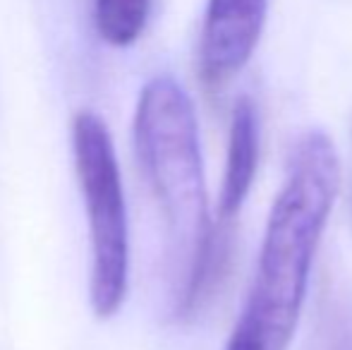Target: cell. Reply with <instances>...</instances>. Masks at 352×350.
<instances>
[{"mask_svg":"<svg viewBox=\"0 0 352 350\" xmlns=\"http://www.w3.org/2000/svg\"><path fill=\"white\" fill-rule=\"evenodd\" d=\"M340 190V159L324 132L297 142L290 171L271 206L254 285L242 317L264 350H285L295 336L316 248Z\"/></svg>","mask_w":352,"mask_h":350,"instance_id":"obj_1","label":"cell"},{"mask_svg":"<svg viewBox=\"0 0 352 350\" xmlns=\"http://www.w3.org/2000/svg\"><path fill=\"white\" fill-rule=\"evenodd\" d=\"M135 142L180 274L177 317H187L209 264L216 226L209 219L195 106L180 82L161 75L144 85L135 111Z\"/></svg>","mask_w":352,"mask_h":350,"instance_id":"obj_2","label":"cell"},{"mask_svg":"<svg viewBox=\"0 0 352 350\" xmlns=\"http://www.w3.org/2000/svg\"><path fill=\"white\" fill-rule=\"evenodd\" d=\"M72 154L91 243L89 300L98 319L122 307L130 278V226L113 137L94 111L72 118Z\"/></svg>","mask_w":352,"mask_h":350,"instance_id":"obj_3","label":"cell"},{"mask_svg":"<svg viewBox=\"0 0 352 350\" xmlns=\"http://www.w3.org/2000/svg\"><path fill=\"white\" fill-rule=\"evenodd\" d=\"M269 0H209L199 43L201 77L221 87L247 65L259 43Z\"/></svg>","mask_w":352,"mask_h":350,"instance_id":"obj_4","label":"cell"},{"mask_svg":"<svg viewBox=\"0 0 352 350\" xmlns=\"http://www.w3.org/2000/svg\"><path fill=\"white\" fill-rule=\"evenodd\" d=\"M259 164V120L256 108L247 96L237 98L230 118L228 135L226 173H223L221 197H218V221L232 223L254 185Z\"/></svg>","mask_w":352,"mask_h":350,"instance_id":"obj_5","label":"cell"},{"mask_svg":"<svg viewBox=\"0 0 352 350\" xmlns=\"http://www.w3.org/2000/svg\"><path fill=\"white\" fill-rule=\"evenodd\" d=\"M151 0H94V24L108 46L127 48L146 27Z\"/></svg>","mask_w":352,"mask_h":350,"instance_id":"obj_6","label":"cell"},{"mask_svg":"<svg viewBox=\"0 0 352 350\" xmlns=\"http://www.w3.org/2000/svg\"><path fill=\"white\" fill-rule=\"evenodd\" d=\"M226 350H264V343L256 336V331L252 329V324L245 317H240L237 327L232 329L230 341H228Z\"/></svg>","mask_w":352,"mask_h":350,"instance_id":"obj_7","label":"cell"},{"mask_svg":"<svg viewBox=\"0 0 352 350\" xmlns=\"http://www.w3.org/2000/svg\"><path fill=\"white\" fill-rule=\"evenodd\" d=\"M331 350H352V336L348 331H336Z\"/></svg>","mask_w":352,"mask_h":350,"instance_id":"obj_8","label":"cell"}]
</instances>
